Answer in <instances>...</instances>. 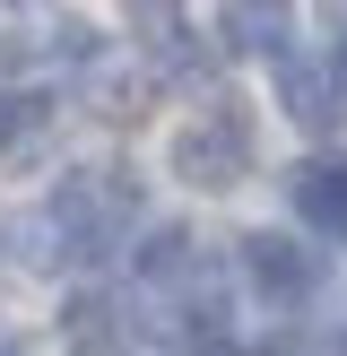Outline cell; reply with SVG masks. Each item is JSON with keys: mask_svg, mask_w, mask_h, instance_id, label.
Returning a JSON list of instances; mask_svg holds the SVG:
<instances>
[{"mask_svg": "<svg viewBox=\"0 0 347 356\" xmlns=\"http://www.w3.org/2000/svg\"><path fill=\"white\" fill-rule=\"evenodd\" d=\"M130 209H139L130 174H69L44 200V235L61 243L69 261H104L121 243V226H130Z\"/></svg>", "mask_w": 347, "mask_h": 356, "instance_id": "cell-1", "label": "cell"}, {"mask_svg": "<svg viewBox=\"0 0 347 356\" xmlns=\"http://www.w3.org/2000/svg\"><path fill=\"white\" fill-rule=\"evenodd\" d=\"M243 165H252V122L235 104H208L174 131V183H200V191H235Z\"/></svg>", "mask_w": 347, "mask_h": 356, "instance_id": "cell-2", "label": "cell"}, {"mask_svg": "<svg viewBox=\"0 0 347 356\" xmlns=\"http://www.w3.org/2000/svg\"><path fill=\"white\" fill-rule=\"evenodd\" d=\"M235 270L252 278V287L269 296L278 313H287V305H304V296L321 287V261H312L295 235H278V226H260V235H243V243H235Z\"/></svg>", "mask_w": 347, "mask_h": 356, "instance_id": "cell-3", "label": "cell"}, {"mask_svg": "<svg viewBox=\"0 0 347 356\" xmlns=\"http://www.w3.org/2000/svg\"><path fill=\"white\" fill-rule=\"evenodd\" d=\"M339 70L330 61H304V52H287V61H278V104H287L295 122H304V131H330V122H339Z\"/></svg>", "mask_w": 347, "mask_h": 356, "instance_id": "cell-4", "label": "cell"}, {"mask_svg": "<svg viewBox=\"0 0 347 356\" xmlns=\"http://www.w3.org/2000/svg\"><path fill=\"white\" fill-rule=\"evenodd\" d=\"M61 339H69V356H121V305L113 296H69V313H61Z\"/></svg>", "mask_w": 347, "mask_h": 356, "instance_id": "cell-5", "label": "cell"}, {"mask_svg": "<svg viewBox=\"0 0 347 356\" xmlns=\"http://www.w3.org/2000/svg\"><path fill=\"white\" fill-rule=\"evenodd\" d=\"M295 218L304 226H330V235H347V165H295Z\"/></svg>", "mask_w": 347, "mask_h": 356, "instance_id": "cell-6", "label": "cell"}, {"mask_svg": "<svg viewBox=\"0 0 347 356\" xmlns=\"http://www.w3.org/2000/svg\"><path fill=\"white\" fill-rule=\"evenodd\" d=\"M217 35H226V52H278L295 35V17L287 9H269V0H252V9H226L217 17Z\"/></svg>", "mask_w": 347, "mask_h": 356, "instance_id": "cell-7", "label": "cell"}, {"mask_svg": "<svg viewBox=\"0 0 347 356\" xmlns=\"http://www.w3.org/2000/svg\"><path fill=\"white\" fill-rule=\"evenodd\" d=\"M52 131V96H26V87H0V156L35 148Z\"/></svg>", "mask_w": 347, "mask_h": 356, "instance_id": "cell-8", "label": "cell"}, {"mask_svg": "<svg viewBox=\"0 0 347 356\" xmlns=\"http://www.w3.org/2000/svg\"><path fill=\"white\" fill-rule=\"evenodd\" d=\"M139 35H156V70H191L200 61V52H191V26L165 17V9H139Z\"/></svg>", "mask_w": 347, "mask_h": 356, "instance_id": "cell-9", "label": "cell"}, {"mask_svg": "<svg viewBox=\"0 0 347 356\" xmlns=\"http://www.w3.org/2000/svg\"><path fill=\"white\" fill-rule=\"evenodd\" d=\"M330 70H339V87H347V26H339V52H330Z\"/></svg>", "mask_w": 347, "mask_h": 356, "instance_id": "cell-10", "label": "cell"}, {"mask_svg": "<svg viewBox=\"0 0 347 356\" xmlns=\"http://www.w3.org/2000/svg\"><path fill=\"white\" fill-rule=\"evenodd\" d=\"M0 356H26V348H17V339H9V330H0Z\"/></svg>", "mask_w": 347, "mask_h": 356, "instance_id": "cell-11", "label": "cell"}, {"mask_svg": "<svg viewBox=\"0 0 347 356\" xmlns=\"http://www.w3.org/2000/svg\"><path fill=\"white\" fill-rule=\"evenodd\" d=\"M330 348H339V356H347V322H339V339H330Z\"/></svg>", "mask_w": 347, "mask_h": 356, "instance_id": "cell-12", "label": "cell"}]
</instances>
